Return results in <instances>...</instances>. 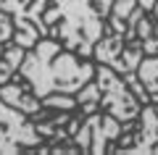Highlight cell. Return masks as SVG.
Here are the masks:
<instances>
[{
  "mask_svg": "<svg viewBox=\"0 0 158 155\" xmlns=\"http://www.w3.org/2000/svg\"><path fill=\"white\" fill-rule=\"evenodd\" d=\"M19 74L27 79L32 92L40 100L53 92H77L92 79L95 68L90 63H79L71 53H61V45L42 39L32 47L29 55H24Z\"/></svg>",
  "mask_w": 158,
  "mask_h": 155,
  "instance_id": "cell-1",
  "label": "cell"
},
{
  "mask_svg": "<svg viewBox=\"0 0 158 155\" xmlns=\"http://www.w3.org/2000/svg\"><path fill=\"white\" fill-rule=\"evenodd\" d=\"M56 8L45 13V24L63 47L90 55L103 34V18L111 16L113 0H53Z\"/></svg>",
  "mask_w": 158,
  "mask_h": 155,
  "instance_id": "cell-2",
  "label": "cell"
},
{
  "mask_svg": "<svg viewBox=\"0 0 158 155\" xmlns=\"http://www.w3.org/2000/svg\"><path fill=\"white\" fill-rule=\"evenodd\" d=\"M95 55H98V61H100V63L111 66L113 71L129 74V71H135V68H140V61H142V55H145V47H142V42L127 45L124 34L113 32L111 37L98 39Z\"/></svg>",
  "mask_w": 158,
  "mask_h": 155,
  "instance_id": "cell-3",
  "label": "cell"
},
{
  "mask_svg": "<svg viewBox=\"0 0 158 155\" xmlns=\"http://www.w3.org/2000/svg\"><path fill=\"white\" fill-rule=\"evenodd\" d=\"M98 79H100V105L106 108L111 116H116L118 121H132V118L140 113L137 100L127 92L124 82L111 71V66L98 68Z\"/></svg>",
  "mask_w": 158,
  "mask_h": 155,
  "instance_id": "cell-4",
  "label": "cell"
},
{
  "mask_svg": "<svg viewBox=\"0 0 158 155\" xmlns=\"http://www.w3.org/2000/svg\"><path fill=\"white\" fill-rule=\"evenodd\" d=\"M118 118L116 116H90L85 121V126L79 129L77 134V147L87 150V153H106L108 150V142L121 137V126H118Z\"/></svg>",
  "mask_w": 158,
  "mask_h": 155,
  "instance_id": "cell-5",
  "label": "cell"
},
{
  "mask_svg": "<svg viewBox=\"0 0 158 155\" xmlns=\"http://www.w3.org/2000/svg\"><path fill=\"white\" fill-rule=\"evenodd\" d=\"M0 126L8 132V137L21 147H34V145L42 142V134H40L37 124H32L27 118V113L19 111V108L8 105L6 100L0 97Z\"/></svg>",
  "mask_w": 158,
  "mask_h": 155,
  "instance_id": "cell-6",
  "label": "cell"
},
{
  "mask_svg": "<svg viewBox=\"0 0 158 155\" xmlns=\"http://www.w3.org/2000/svg\"><path fill=\"white\" fill-rule=\"evenodd\" d=\"M158 145V108H145L142 111V129L135 134V145L124 150V153H150Z\"/></svg>",
  "mask_w": 158,
  "mask_h": 155,
  "instance_id": "cell-7",
  "label": "cell"
},
{
  "mask_svg": "<svg viewBox=\"0 0 158 155\" xmlns=\"http://www.w3.org/2000/svg\"><path fill=\"white\" fill-rule=\"evenodd\" d=\"M0 97L6 100L8 105H13V108H19V111H24L27 116H32V113H37V111H42V100L37 97V95H27V89L24 87H19V84H3L0 87Z\"/></svg>",
  "mask_w": 158,
  "mask_h": 155,
  "instance_id": "cell-8",
  "label": "cell"
},
{
  "mask_svg": "<svg viewBox=\"0 0 158 155\" xmlns=\"http://www.w3.org/2000/svg\"><path fill=\"white\" fill-rule=\"evenodd\" d=\"M24 61V47L21 45H8V50L0 55V87L16 74V68Z\"/></svg>",
  "mask_w": 158,
  "mask_h": 155,
  "instance_id": "cell-9",
  "label": "cell"
},
{
  "mask_svg": "<svg viewBox=\"0 0 158 155\" xmlns=\"http://www.w3.org/2000/svg\"><path fill=\"white\" fill-rule=\"evenodd\" d=\"M140 0H116V6H111V27L113 32L124 34V29L129 27V18H132V11L137 8Z\"/></svg>",
  "mask_w": 158,
  "mask_h": 155,
  "instance_id": "cell-10",
  "label": "cell"
},
{
  "mask_svg": "<svg viewBox=\"0 0 158 155\" xmlns=\"http://www.w3.org/2000/svg\"><path fill=\"white\" fill-rule=\"evenodd\" d=\"M140 79L148 89L158 92V58H148V61H140Z\"/></svg>",
  "mask_w": 158,
  "mask_h": 155,
  "instance_id": "cell-11",
  "label": "cell"
},
{
  "mask_svg": "<svg viewBox=\"0 0 158 155\" xmlns=\"http://www.w3.org/2000/svg\"><path fill=\"white\" fill-rule=\"evenodd\" d=\"M77 103L82 105V111H85V113H92V111L98 108V103H100V92H98V87L87 84V87L82 89V92H79Z\"/></svg>",
  "mask_w": 158,
  "mask_h": 155,
  "instance_id": "cell-12",
  "label": "cell"
},
{
  "mask_svg": "<svg viewBox=\"0 0 158 155\" xmlns=\"http://www.w3.org/2000/svg\"><path fill=\"white\" fill-rule=\"evenodd\" d=\"M42 105H48V108H61V111H74L77 100H74V97H53V95H48V97H42Z\"/></svg>",
  "mask_w": 158,
  "mask_h": 155,
  "instance_id": "cell-13",
  "label": "cell"
},
{
  "mask_svg": "<svg viewBox=\"0 0 158 155\" xmlns=\"http://www.w3.org/2000/svg\"><path fill=\"white\" fill-rule=\"evenodd\" d=\"M11 37H13V21L8 18V13L0 8V45L8 42ZM0 55H3V47H0Z\"/></svg>",
  "mask_w": 158,
  "mask_h": 155,
  "instance_id": "cell-14",
  "label": "cell"
},
{
  "mask_svg": "<svg viewBox=\"0 0 158 155\" xmlns=\"http://www.w3.org/2000/svg\"><path fill=\"white\" fill-rule=\"evenodd\" d=\"M24 3H29V0H24Z\"/></svg>",
  "mask_w": 158,
  "mask_h": 155,
  "instance_id": "cell-15",
  "label": "cell"
}]
</instances>
